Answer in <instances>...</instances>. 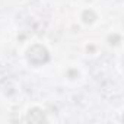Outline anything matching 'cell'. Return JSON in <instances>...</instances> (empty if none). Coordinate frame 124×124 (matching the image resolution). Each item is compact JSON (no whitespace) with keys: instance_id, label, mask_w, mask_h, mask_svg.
<instances>
[{"instance_id":"obj_1","label":"cell","mask_w":124,"mask_h":124,"mask_svg":"<svg viewBox=\"0 0 124 124\" xmlns=\"http://www.w3.org/2000/svg\"><path fill=\"white\" fill-rule=\"evenodd\" d=\"M28 61L34 66H41L48 61V51L41 45H34L28 50Z\"/></svg>"},{"instance_id":"obj_2","label":"cell","mask_w":124,"mask_h":124,"mask_svg":"<svg viewBox=\"0 0 124 124\" xmlns=\"http://www.w3.org/2000/svg\"><path fill=\"white\" fill-rule=\"evenodd\" d=\"M26 120L31 121V123H41V121H45L47 118H45L44 111H41L39 108H34V109H31V111L28 112Z\"/></svg>"},{"instance_id":"obj_3","label":"cell","mask_w":124,"mask_h":124,"mask_svg":"<svg viewBox=\"0 0 124 124\" xmlns=\"http://www.w3.org/2000/svg\"><path fill=\"white\" fill-rule=\"evenodd\" d=\"M93 19H95V15H93V12H89V10H86V12L83 13V21H85L86 23H89V22H93Z\"/></svg>"}]
</instances>
